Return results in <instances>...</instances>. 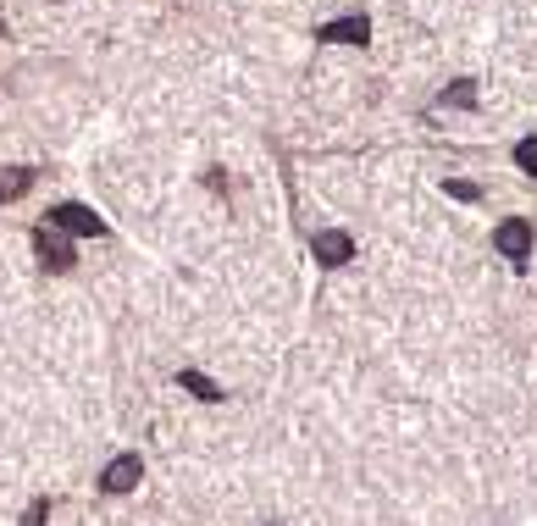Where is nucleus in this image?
<instances>
[{"instance_id": "1", "label": "nucleus", "mask_w": 537, "mask_h": 526, "mask_svg": "<svg viewBox=\"0 0 537 526\" xmlns=\"http://www.w3.org/2000/svg\"><path fill=\"white\" fill-rule=\"evenodd\" d=\"M493 244H499V255H504V261H526V255H532V222H521V216L499 222Z\"/></svg>"}, {"instance_id": "2", "label": "nucleus", "mask_w": 537, "mask_h": 526, "mask_svg": "<svg viewBox=\"0 0 537 526\" xmlns=\"http://www.w3.org/2000/svg\"><path fill=\"white\" fill-rule=\"evenodd\" d=\"M50 228H61V233H89V239H95V233H106V222H100L95 211H89V205H56V211H50Z\"/></svg>"}, {"instance_id": "3", "label": "nucleus", "mask_w": 537, "mask_h": 526, "mask_svg": "<svg viewBox=\"0 0 537 526\" xmlns=\"http://www.w3.org/2000/svg\"><path fill=\"white\" fill-rule=\"evenodd\" d=\"M311 255L322 266H344V261H355V239L338 233V228H327V233H316V239H311Z\"/></svg>"}, {"instance_id": "4", "label": "nucleus", "mask_w": 537, "mask_h": 526, "mask_svg": "<svg viewBox=\"0 0 537 526\" xmlns=\"http://www.w3.org/2000/svg\"><path fill=\"white\" fill-rule=\"evenodd\" d=\"M144 477V466H139V455H117L106 471H100V488L106 493H133V482Z\"/></svg>"}, {"instance_id": "5", "label": "nucleus", "mask_w": 537, "mask_h": 526, "mask_svg": "<svg viewBox=\"0 0 537 526\" xmlns=\"http://www.w3.org/2000/svg\"><path fill=\"white\" fill-rule=\"evenodd\" d=\"M322 39H327V45H366L371 23H366V17H338V23L322 28Z\"/></svg>"}, {"instance_id": "6", "label": "nucleus", "mask_w": 537, "mask_h": 526, "mask_svg": "<svg viewBox=\"0 0 537 526\" xmlns=\"http://www.w3.org/2000/svg\"><path fill=\"white\" fill-rule=\"evenodd\" d=\"M34 250H39V261H45L50 272H67V266H72V244L61 239V233H45V228H39Z\"/></svg>"}, {"instance_id": "7", "label": "nucleus", "mask_w": 537, "mask_h": 526, "mask_svg": "<svg viewBox=\"0 0 537 526\" xmlns=\"http://www.w3.org/2000/svg\"><path fill=\"white\" fill-rule=\"evenodd\" d=\"M178 383L189 388L194 399H205V405H211V399H222V388H216L211 377H205V371H178Z\"/></svg>"}, {"instance_id": "8", "label": "nucleus", "mask_w": 537, "mask_h": 526, "mask_svg": "<svg viewBox=\"0 0 537 526\" xmlns=\"http://www.w3.org/2000/svg\"><path fill=\"white\" fill-rule=\"evenodd\" d=\"M28 183H34V172L6 167V172H0V200H17V194H28Z\"/></svg>"}, {"instance_id": "9", "label": "nucleus", "mask_w": 537, "mask_h": 526, "mask_svg": "<svg viewBox=\"0 0 537 526\" xmlns=\"http://www.w3.org/2000/svg\"><path fill=\"white\" fill-rule=\"evenodd\" d=\"M443 106H477V84H471V78H460V84L443 95Z\"/></svg>"}, {"instance_id": "10", "label": "nucleus", "mask_w": 537, "mask_h": 526, "mask_svg": "<svg viewBox=\"0 0 537 526\" xmlns=\"http://www.w3.org/2000/svg\"><path fill=\"white\" fill-rule=\"evenodd\" d=\"M515 161H521L526 172H537V139H521V144H515Z\"/></svg>"}, {"instance_id": "11", "label": "nucleus", "mask_w": 537, "mask_h": 526, "mask_svg": "<svg viewBox=\"0 0 537 526\" xmlns=\"http://www.w3.org/2000/svg\"><path fill=\"white\" fill-rule=\"evenodd\" d=\"M45 515H50V504H34V510L23 515V526H45Z\"/></svg>"}]
</instances>
